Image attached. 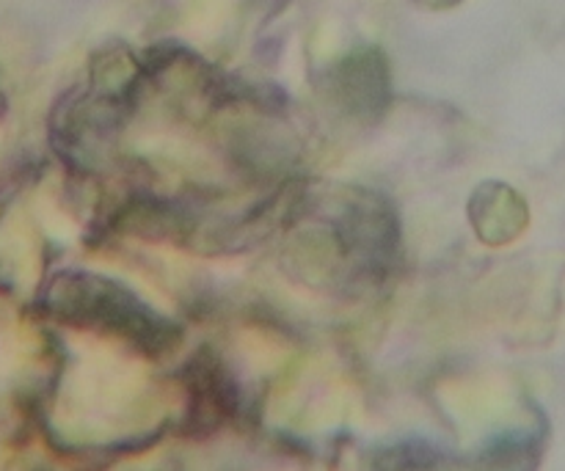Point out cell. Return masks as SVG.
I'll return each mask as SVG.
<instances>
[]
</instances>
